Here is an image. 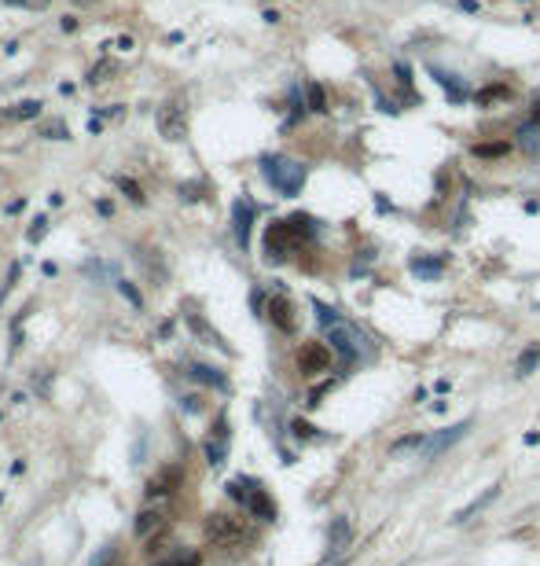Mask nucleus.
Returning <instances> with one entry per match:
<instances>
[{
    "mask_svg": "<svg viewBox=\"0 0 540 566\" xmlns=\"http://www.w3.org/2000/svg\"><path fill=\"white\" fill-rule=\"evenodd\" d=\"M313 232H316V225H313V217H287V221H272L269 225V232H265V254H269V261H284L294 247H301L306 239H313Z\"/></svg>",
    "mask_w": 540,
    "mask_h": 566,
    "instance_id": "obj_1",
    "label": "nucleus"
},
{
    "mask_svg": "<svg viewBox=\"0 0 540 566\" xmlns=\"http://www.w3.org/2000/svg\"><path fill=\"white\" fill-rule=\"evenodd\" d=\"M323 331H328L331 350L338 353V361H342L345 368L357 364V361H360V353L368 350V338H364V331H357L353 324H345L342 316H338V320H331V324H323Z\"/></svg>",
    "mask_w": 540,
    "mask_h": 566,
    "instance_id": "obj_2",
    "label": "nucleus"
},
{
    "mask_svg": "<svg viewBox=\"0 0 540 566\" xmlns=\"http://www.w3.org/2000/svg\"><path fill=\"white\" fill-rule=\"evenodd\" d=\"M261 173H265V181L279 195H298L301 184H306V166H298L291 159H279V155H265L261 159Z\"/></svg>",
    "mask_w": 540,
    "mask_h": 566,
    "instance_id": "obj_3",
    "label": "nucleus"
},
{
    "mask_svg": "<svg viewBox=\"0 0 540 566\" xmlns=\"http://www.w3.org/2000/svg\"><path fill=\"white\" fill-rule=\"evenodd\" d=\"M228 496H232V500H239V504H243L254 518H265V522H272V518H276V504H272V496H269L261 486H254L250 478H235V482H228Z\"/></svg>",
    "mask_w": 540,
    "mask_h": 566,
    "instance_id": "obj_4",
    "label": "nucleus"
},
{
    "mask_svg": "<svg viewBox=\"0 0 540 566\" xmlns=\"http://www.w3.org/2000/svg\"><path fill=\"white\" fill-rule=\"evenodd\" d=\"M206 540L217 544V548H235V544H247L250 540V530L243 526V518L225 515V511H213L206 518Z\"/></svg>",
    "mask_w": 540,
    "mask_h": 566,
    "instance_id": "obj_5",
    "label": "nucleus"
},
{
    "mask_svg": "<svg viewBox=\"0 0 540 566\" xmlns=\"http://www.w3.org/2000/svg\"><path fill=\"white\" fill-rule=\"evenodd\" d=\"M155 122H158V133L166 140H184L188 137V107H184V100H166L158 107Z\"/></svg>",
    "mask_w": 540,
    "mask_h": 566,
    "instance_id": "obj_6",
    "label": "nucleus"
},
{
    "mask_svg": "<svg viewBox=\"0 0 540 566\" xmlns=\"http://www.w3.org/2000/svg\"><path fill=\"white\" fill-rule=\"evenodd\" d=\"M331 346L328 342H301L298 350V372L301 375H323L331 368Z\"/></svg>",
    "mask_w": 540,
    "mask_h": 566,
    "instance_id": "obj_7",
    "label": "nucleus"
},
{
    "mask_svg": "<svg viewBox=\"0 0 540 566\" xmlns=\"http://www.w3.org/2000/svg\"><path fill=\"white\" fill-rule=\"evenodd\" d=\"M206 464L210 467H221L225 464V452H228V420L221 416L217 423H213V430H210V438H206Z\"/></svg>",
    "mask_w": 540,
    "mask_h": 566,
    "instance_id": "obj_8",
    "label": "nucleus"
},
{
    "mask_svg": "<svg viewBox=\"0 0 540 566\" xmlns=\"http://www.w3.org/2000/svg\"><path fill=\"white\" fill-rule=\"evenodd\" d=\"M269 320L276 324L279 331L294 335L298 320H294V306H291V298H284V294H272V298H269Z\"/></svg>",
    "mask_w": 540,
    "mask_h": 566,
    "instance_id": "obj_9",
    "label": "nucleus"
},
{
    "mask_svg": "<svg viewBox=\"0 0 540 566\" xmlns=\"http://www.w3.org/2000/svg\"><path fill=\"white\" fill-rule=\"evenodd\" d=\"M470 430V420H463V423H456V427H448V430H441V434H434V438H426V445H423V452L426 456H441L445 449H452L463 434Z\"/></svg>",
    "mask_w": 540,
    "mask_h": 566,
    "instance_id": "obj_10",
    "label": "nucleus"
},
{
    "mask_svg": "<svg viewBox=\"0 0 540 566\" xmlns=\"http://www.w3.org/2000/svg\"><path fill=\"white\" fill-rule=\"evenodd\" d=\"M254 203L250 199H239L232 206V221H235V239H239V247L247 250L250 247V225H254Z\"/></svg>",
    "mask_w": 540,
    "mask_h": 566,
    "instance_id": "obj_11",
    "label": "nucleus"
},
{
    "mask_svg": "<svg viewBox=\"0 0 540 566\" xmlns=\"http://www.w3.org/2000/svg\"><path fill=\"white\" fill-rule=\"evenodd\" d=\"M328 544H331V555H342L345 548L353 544V522L345 518V515H338V518H331V530H328Z\"/></svg>",
    "mask_w": 540,
    "mask_h": 566,
    "instance_id": "obj_12",
    "label": "nucleus"
},
{
    "mask_svg": "<svg viewBox=\"0 0 540 566\" xmlns=\"http://www.w3.org/2000/svg\"><path fill=\"white\" fill-rule=\"evenodd\" d=\"M162 530H166V515H162L158 508H147V511L136 515V537H140V540H151V537L162 533Z\"/></svg>",
    "mask_w": 540,
    "mask_h": 566,
    "instance_id": "obj_13",
    "label": "nucleus"
},
{
    "mask_svg": "<svg viewBox=\"0 0 540 566\" xmlns=\"http://www.w3.org/2000/svg\"><path fill=\"white\" fill-rule=\"evenodd\" d=\"M496 496H500V486H489V489H485V493H482L478 500H470V504H467V508H460V511H456V515H452L448 522H452V526H463V522H470V518H474V515H478V511H482L485 504H492V500H496Z\"/></svg>",
    "mask_w": 540,
    "mask_h": 566,
    "instance_id": "obj_14",
    "label": "nucleus"
},
{
    "mask_svg": "<svg viewBox=\"0 0 540 566\" xmlns=\"http://www.w3.org/2000/svg\"><path fill=\"white\" fill-rule=\"evenodd\" d=\"M188 375L195 379V383L213 386V390H228V379L217 372V368H210V364H191V368H188Z\"/></svg>",
    "mask_w": 540,
    "mask_h": 566,
    "instance_id": "obj_15",
    "label": "nucleus"
},
{
    "mask_svg": "<svg viewBox=\"0 0 540 566\" xmlns=\"http://www.w3.org/2000/svg\"><path fill=\"white\" fill-rule=\"evenodd\" d=\"M536 364H540V342H533V346H526V350H522V357H518V364H514V375L518 379L533 375Z\"/></svg>",
    "mask_w": 540,
    "mask_h": 566,
    "instance_id": "obj_16",
    "label": "nucleus"
},
{
    "mask_svg": "<svg viewBox=\"0 0 540 566\" xmlns=\"http://www.w3.org/2000/svg\"><path fill=\"white\" fill-rule=\"evenodd\" d=\"M188 328L195 331V335H202V338H206L210 346H221V350H228V342H225V338H221L217 331H213V328H210V324H206L202 316H195V313H191V316H188Z\"/></svg>",
    "mask_w": 540,
    "mask_h": 566,
    "instance_id": "obj_17",
    "label": "nucleus"
},
{
    "mask_svg": "<svg viewBox=\"0 0 540 566\" xmlns=\"http://www.w3.org/2000/svg\"><path fill=\"white\" fill-rule=\"evenodd\" d=\"M434 74H438V81H441L445 89H448L452 103H463V100H467V89L460 85V78H456V74H445V70H438V67H434Z\"/></svg>",
    "mask_w": 540,
    "mask_h": 566,
    "instance_id": "obj_18",
    "label": "nucleus"
},
{
    "mask_svg": "<svg viewBox=\"0 0 540 566\" xmlns=\"http://www.w3.org/2000/svg\"><path fill=\"white\" fill-rule=\"evenodd\" d=\"M37 114H40V100H23V103H15L11 111H4V118H18V122H30Z\"/></svg>",
    "mask_w": 540,
    "mask_h": 566,
    "instance_id": "obj_19",
    "label": "nucleus"
},
{
    "mask_svg": "<svg viewBox=\"0 0 540 566\" xmlns=\"http://www.w3.org/2000/svg\"><path fill=\"white\" fill-rule=\"evenodd\" d=\"M518 140H522V147L529 151V155H540V125H522L518 129Z\"/></svg>",
    "mask_w": 540,
    "mask_h": 566,
    "instance_id": "obj_20",
    "label": "nucleus"
},
{
    "mask_svg": "<svg viewBox=\"0 0 540 566\" xmlns=\"http://www.w3.org/2000/svg\"><path fill=\"white\" fill-rule=\"evenodd\" d=\"M496 100H511L507 85H489V89H482L478 96H474V103H478V107H489V103H496Z\"/></svg>",
    "mask_w": 540,
    "mask_h": 566,
    "instance_id": "obj_21",
    "label": "nucleus"
},
{
    "mask_svg": "<svg viewBox=\"0 0 540 566\" xmlns=\"http://www.w3.org/2000/svg\"><path fill=\"white\" fill-rule=\"evenodd\" d=\"M426 445V434H408V438H397L394 445H390V456H401V452H408V449H423Z\"/></svg>",
    "mask_w": 540,
    "mask_h": 566,
    "instance_id": "obj_22",
    "label": "nucleus"
},
{
    "mask_svg": "<svg viewBox=\"0 0 540 566\" xmlns=\"http://www.w3.org/2000/svg\"><path fill=\"white\" fill-rule=\"evenodd\" d=\"M306 92H309V111H316V114L328 111V96H323V89H320L316 81H309V85H306Z\"/></svg>",
    "mask_w": 540,
    "mask_h": 566,
    "instance_id": "obj_23",
    "label": "nucleus"
},
{
    "mask_svg": "<svg viewBox=\"0 0 540 566\" xmlns=\"http://www.w3.org/2000/svg\"><path fill=\"white\" fill-rule=\"evenodd\" d=\"M173 482H177V471H173V474L166 471L162 478H155V482L147 486V496H162V493H173Z\"/></svg>",
    "mask_w": 540,
    "mask_h": 566,
    "instance_id": "obj_24",
    "label": "nucleus"
},
{
    "mask_svg": "<svg viewBox=\"0 0 540 566\" xmlns=\"http://www.w3.org/2000/svg\"><path fill=\"white\" fill-rule=\"evenodd\" d=\"M507 151H511V144H478L474 155L478 159H496V155H507Z\"/></svg>",
    "mask_w": 540,
    "mask_h": 566,
    "instance_id": "obj_25",
    "label": "nucleus"
},
{
    "mask_svg": "<svg viewBox=\"0 0 540 566\" xmlns=\"http://www.w3.org/2000/svg\"><path fill=\"white\" fill-rule=\"evenodd\" d=\"M114 184H118V188L129 195V199H133V203H144V188H140L136 181H129V177H114Z\"/></svg>",
    "mask_w": 540,
    "mask_h": 566,
    "instance_id": "obj_26",
    "label": "nucleus"
},
{
    "mask_svg": "<svg viewBox=\"0 0 540 566\" xmlns=\"http://www.w3.org/2000/svg\"><path fill=\"white\" fill-rule=\"evenodd\" d=\"M412 272H419V276H441V261H423V257H412Z\"/></svg>",
    "mask_w": 540,
    "mask_h": 566,
    "instance_id": "obj_27",
    "label": "nucleus"
},
{
    "mask_svg": "<svg viewBox=\"0 0 540 566\" xmlns=\"http://www.w3.org/2000/svg\"><path fill=\"white\" fill-rule=\"evenodd\" d=\"M107 74H114V67H111L107 59H99L96 67L89 70V85H103V81H107Z\"/></svg>",
    "mask_w": 540,
    "mask_h": 566,
    "instance_id": "obj_28",
    "label": "nucleus"
},
{
    "mask_svg": "<svg viewBox=\"0 0 540 566\" xmlns=\"http://www.w3.org/2000/svg\"><path fill=\"white\" fill-rule=\"evenodd\" d=\"M92 566H118V548H114V544H107V548L92 559Z\"/></svg>",
    "mask_w": 540,
    "mask_h": 566,
    "instance_id": "obj_29",
    "label": "nucleus"
},
{
    "mask_svg": "<svg viewBox=\"0 0 540 566\" xmlns=\"http://www.w3.org/2000/svg\"><path fill=\"white\" fill-rule=\"evenodd\" d=\"M118 291H122V294H125L129 301H133L136 309H144V298H140V291H136V287H133V283H129V279H118Z\"/></svg>",
    "mask_w": 540,
    "mask_h": 566,
    "instance_id": "obj_30",
    "label": "nucleus"
},
{
    "mask_svg": "<svg viewBox=\"0 0 540 566\" xmlns=\"http://www.w3.org/2000/svg\"><path fill=\"white\" fill-rule=\"evenodd\" d=\"M18 272H23V265H18V261H15V265L8 269V279H4V287H0V301H4V298H8V291H11L15 283H18Z\"/></svg>",
    "mask_w": 540,
    "mask_h": 566,
    "instance_id": "obj_31",
    "label": "nucleus"
},
{
    "mask_svg": "<svg viewBox=\"0 0 540 566\" xmlns=\"http://www.w3.org/2000/svg\"><path fill=\"white\" fill-rule=\"evenodd\" d=\"M45 232H48V217H37V221H33V228L26 232V239H30V243H37V239L45 235Z\"/></svg>",
    "mask_w": 540,
    "mask_h": 566,
    "instance_id": "obj_32",
    "label": "nucleus"
},
{
    "mask_svg": "<svg viewBox=\"0 0 540 566\" xmlns=\"http://www.w3.org/2000/svg\"><path fill=\"white\" fill-rule=\"evenodd\" d=\"M45 137H48V140H67V125H63V122L45 125Z\"/></svg>",
    "mask_w": 540,
    "mask_h": 566,
    "instance_id": "obj_33",
    "label": "nucleus"
},
{
    "mask_svg": "<svg viewBox=\"0 0 540 566\" xmlns=\"http://www.w3.org/2000/svg\"><path fill=\"white\" fill-rule=\"evenodd\" d=\"M202 559L195 555V552H188V555H180V559H173V562H162V566H199Z\"/></svg>",
    "mask_w": 540,
    "mask_h": 566,
    "instance_id": "obj_34",
    "label": "nucleus"
},
{
    "mask_svg": "<svg viewBox=\"0 0 540 566\" xmlns=\"http://www.w3.org/2000/svg\"><path fill=\"white\" fill-rule=\"evenodd\" d=\"M291 430H294V438H313V427H309L306 420H294Z\"/></svg>",
    "mask_w": 540,
    "mask_h": 566,
    "instance_id": "obj_35",
    "label": "nucleus"
},
{
    "mask_svg": "<svg viewBox=\"0 0 540 566\" xmlns=\"http://www.w3.org/2000/svg\"><path fill=\"white\" fill-rule=\"evenodd\" d=\"M199 408H202V397H195V394L184 397V412H199Z\"/></svg>",
    "mask_w": 540,
    "mask_h": 566,
    "instance_id": "obj_36",
    "label": "nucleus"
},
{
    "mask_svg": "<svg viewBox=\"0 0 540 566\" xmlns=\"http://www.w3.org/2000/svg\"><path fill=\"white\" fill-rule=\"evenodd\" d=\"M460 8H463V11H470V15H478V11H482L478 0H460Z\"/></svg>",
    "mask_w": 540,
    "mask_h": 566,
    "instance_id": "obj_37",
    "label": "nucleus"
},
{
    "mask_svg": "<svg viewBox=\"0 0 540 566\" xmlns=\"http://www.w3.org/2000/svg\"><path fill=\"white\" fill-rule=\"evenodd\" d=\"M96 210H99L103 217H111V213H114V206H111V203H107V199H99V203H96Z\"/></svg>",
    "mask_w": 540,
    "mask_h": 566,
    "instance_id": "obj_38",
    "label": "nucleus"
},
{
    "mask_svg": "<svg viewBox=\"0 0 540 566\" xmlns=\"http://www.w3.org/2000/svg\"><path fill=\"white\" fill-rule=\"evenodd\" d=\"M118 48H122V52H129V48H133V37L122 33V37H118Z\"/></svg>",
    "mask_w": 540,
    "mask_h": 566,
    "instance_id": "obj_39",
    "label": "nucleus"
},
{
    "mask_svg": "<svg viewBox=\"0 0 540 566\" xmlns=\"http://www.w3.org/2000/svg\"><path fill=\"white\" fill-rule=\"evenodd\" d=\"M18 210H26V199H15V203H8V213H18Z\"/></svg>",
    "mask_w": 540,
    "mask_h": 566,
    "instance_id": "obj_40",
    "label": "nucleus"
},
{
    "mask_svg": "<svg viewBox=\"0 0 540 566\" xmlns=\"http://www.w3.org/2000/svg\"><path fill=\"white\" fill-rule=\"evenodd\" d=\"M158 335H162V338H169V335H173V320H166V324H162V328H158Z\"/></svg>",
    "mask_w": 540,
    "mask_h": 566,
    "instance_id": "obj_41",
    "label": "nucleus"
},
{
    "mask_svg": "<svg viewBox=\"0 0 540 566\" xmlns=\"http://www.w3.org/2000/svg\"><path fill=\"white\" fill-rule=\"evenodd\" d=\"M8 4H23L26 8V4H33V0H8Z\"/></svg>",
    "mask_w": 540,
    "mask_h": 566,
    "instance_id": "obj_42",
    "label": "nucleus"
},
{
    "mask_svg": "<svg viewBox=\"0 0 540 566\" xmlns=\"http://www.w3.org/2000/svg\"><path fill=\"white\" fill-rule=\"evenodd\" d=\"M323 566H345V559H335V562H323Z\"/></svg>",
    "mask_w": 540,
    "mask_h": 566,
    "instance_id": "obj_43",
    "label": "nucleus"
},
{
    "mask_svg": "<svg viewBox=\"0 0 540 566\" xmlns=\"http://www.w3.org/2000/svg\"><path fill=\"white\" fill-rule=\"evenodd\" d=\"M533 122H536V125H540V111H533Z\"/></svg>",
    "mask_w": 540,
    "mask_h": 566,
    "instance_id": "obj_44",
    "label": "nucleus"
}]
</instances>
